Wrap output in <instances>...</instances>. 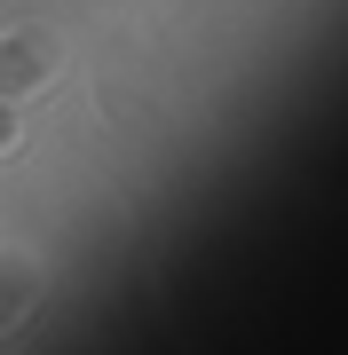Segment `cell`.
<instances>
[{
    "label": "cell",
    "instance_id": "1",
    "mask_svg": "<svg viewBox=\"0 0 348 355\" xmlns=\"http://www.w3.org/2000/svg\"><path fill=\"white\" fill-rule=\"evenodd\" d=\"M48 71H56L48 32H8V40H0V95H24V87H40Z\"/></svg>",
    "mask_w": 348,
    "mask_h": 355
},
{
    "label": "cell",
    "instance_id": "2",
    "mask_svg": "<svg viewBox=\"0 0 348 355\" xmlns=\"http://www.w3.org/2000/svg\"><path fill=\"white\" fill-rule=\"evenodd\" d=\"M32 308V268L24 261H0V340H8V324Z\"/></svg>",
    "mask_w": 348,
    "mask_h": 355
},
{
    "label": "cell",
    "instance_id": "3",
    "mask_svg": "<svg viewBox=\"0 0 348 355\" xmlns=\"http://www.w3.org/2000/svg\"><path fill=\"white\" fill-rule=\"evenodd\" d=\"M16 135H24V119H16V103L0 95V150H16Z\"/></svg>",
    "mask_w": 348,
    "mask_h": 355
}]
</instances>
